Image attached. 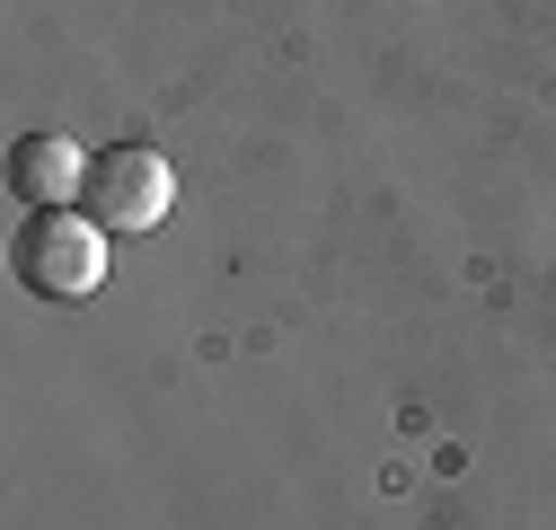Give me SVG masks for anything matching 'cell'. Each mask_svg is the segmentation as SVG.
<instances>
[{"label":"cell","instance_id":"1","mask_svg":"<svg viewBox=\"0 0 556 530\" xmlns=\"http://www.w3.org/2000/svg\"><path fill=\"white\" fill-rule=\"evenodd\" d=\"M106 222L89 213V204H45V213H27L18 222V283L27 292H45V301H80V292H98V275H106Z\"/></svg>","mask_w":556,"mask_h":530},{"label":"cell","instance_id":"3","mask_svg":"<svg viewBox=\"0 0 556 530\" xmlns=\"http://www.w3.org/2000/svg\"><path fill=\"white\" fill-rule=\"evenodd\" d=\"M80 186H89V151L72 142V132L36 124V132H18V142H10V194H18L27 213H45V204H72Z\"/></svg>","mask_w":556,"mask_h":530},{"label":"cell","instance_id":"2","mask_svg":"<svg viewBox=\"0 0 556 530\" xmlns=\"http://www.w3.org/2000/svg\"><path fill=\"white\" fill-rule=\"evenodd\" d=\"M80 204L106 222V230H160L168 222V204H177V168L151 151V142H115V151H98L89 160V186H80Z\"/></svg>","mask_w":556,"mask_h":530}]
</instances>
